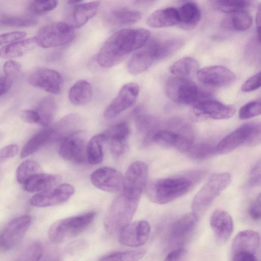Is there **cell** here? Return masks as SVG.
I'll use <instances>...</instances> for the list:
<instances>
[{"mask_svg":"<svg viewBox=\"0 0 261 261\" xmlns=\"http://www.w3.org/2000/svg\"><path fill=\"white\" fill-rule=\"evenodd\" d=\"M139 86L135 83H128L120 89L117 95L106 108L103 117L110 120L132 106L139 93Z\"/></svg>","mask_w":261,"mask_h":261,"instance_id":"obj_11","label":"cell"},{"mask_svg":"<svg viewBox=\"0 0 261 261\" xmlns=\"http://www.w3.org/2000/svg\"><path fill=\"white\" fill-rule=\"evenodd\" d=\"M20 116L28 123L40 124V117L35 110H24L20 112Z\"/></svg>","mask_w":261,"mask_h":261,"instance_id":"obj_52","label":"cell"},{"mask_svg":"<svg viewBox=\"0 0 261 261\" xmlns=\"http://www.w3.org/2000/svg\"><path fill=\"white\" fill-rule=\"evenodd\" d=\"M155 61H157L155 50L152 42L150 41L129 59L127 69L131 74H139L148 69Z\"/></svg>","mask_w":261,"mask_h":261,"instance_id":"obj_21","label":"cell"},{"mask_svg":"<svg viewBox=\"0 0 261 261\" xmlns=\"http://www.w3.org/2000/svg\"><path fill=\"white\" fill-rule=\"evenodd\" d=\"M145 253L144 250L115 252L100 257L98 261H139Z\"/></svg>","mask_w":261,"mask_h":261,"instance_id":"obj_40","label":"cell"},{"mask_svg":"<svg viewBox=\"0 0 261 261\" xmlns=\"http://www.w3.org/2000/svg\"><path fill=\"white\" fill-rule=\"evenodd\" d=\"M165 91L169 98L182 105L194 106L201 101L211 98L208 93L201 91L188 78H170L166 82Z\"/></svg>","mask_w":261,"mask_h":261,"instance_id":"obj_6","label":"cell"},{"mask_svg":"<svg viewBox=\"0 0 261 261\" xmlns=\"http://www.w3.org/2000/svg\"><path fill=\"white\" fill-rule=\"evenodd\" d=\"M55 0L33 1L29 5V10L35 14H43L54 10L58 5Z\"/></svg>","mask_w":261,"mask_h":261,"instance_id":"obj_45","label":"cell"},{"mask_svg":"<svg viewBox=\"0 0 261 261\" xmlns=\"http://www.w3.org/2000/svg\"><path fill=\"white\" fill-rule=\"evenodd\" d=\"M197 61L191 57H186L180 59L170 67V72L176 77L188 78L196 74L199 70Z\"/></svg>","mask_w":261,"mask_h":261,"instance_id":"obj_35","label":"cell"},{"mask_svg":"<svg viewBox=\"0 0 261 261\" xmlns=\"http://www.w3.org/2000/svg\"><path fill=\"white\" fill-rule=\"evenodd\" d=\"M85 135L80 130L60 141L58 153L65 161L82 164L87 160V143Z\"/></svg>","mask_w":261,"mask_h":261,"instance_id":"obj_9","label":"cell"},{"mask_svg":"<svg viewBox=\"0 0 261 261\" xmlns=\"http://www.w3.org/2000/svg\"><path fill=\"white\" fill-rule=\"evenodd\" d=\"M197 80L202 84L216 87L229 85L236 80V74L229 68L221 65L203 67L196 73Z\"/></svg>","mask_w":261,"mask_h":261,"instance_id":"obj_16","label":"cell"},{"mask_svg":"<svg viewBox=\"0 0 261 261\" xmlns=\"http://www.w3.org/2000/svg\"><path fill=\"white\" fill-rule=\"evenodd\" d=\"M36 45L34 38L21 40L2 46L0 49V56L4 59L20 57L31 50Z\"/></svg>","mask_w":261,"mask_h":261,"instance_id":"obj_33","label":"cell"},{"mask_svg":"<svg viewBox=\"0 0 261 261\" xmlns=\"http://www.w3.org/2000/svg\"><path fill=\"white\" fill-rule=\"evenodd\" d=\"M261 144V121L252 123L249 136L245 145L253 147Z\"/></svg>","mask_w":261,"mask_h":261,"instance_id":"obj_47","label":"cell"},{"mask_svg":"<svg viewBox=\"0 0 261 261\" xmlns=\"http://www.w3.org/2000/svg\"><path fill=\"white\" fill-rule=\"evenodd\" d=\"M20 69L21 65L15 61L10 60L5 63L3 67L4 74L0 78L1 96L10 89Z\"/></svg>","mask_w":261,"mask_h":261,"instance_id":"obj_34","label":"cell"},{"mask_svg":"<svg viewBox=\"0 0 261 261\" xmlns=\"http://www.w3.org/2000/svg\"><path fill=\"white\" fill-rule=\"evenodd\" d=\"M74 191L72 185L62 184L35 194L30 200V204L38 207L60 204L67 201L73 195Z\"/></svg>","mask_w":261,"mask_h":261,"instance_id":"obj_14","label":"cell"},{"mask_svg":"<svg viewBox=\"0 0 261 261\" xmlns=\"http://www.w3.org/2000/svg\"><path fill=\"white\" fill-rule=\"evenodd\" d=\"M224 20V25L232 30L243 32L247 30L252 23L251 15L246 11H241L229 14Z\"/></svg>","mask_w":261,"mask_h":261,"instance_id":"obj_38","label":"cell"},{"mask_svg":"<svg viewBox=\"0 0 261 261\" xmlns=\"http://www.w3.org/2000/svg\"><path fill=\"white\" fill-rule=\"evenodd\" d=\"M42 261H57V260L49 259V260H42Z\"/></svg>","mask_w":261,"mask_h":261,"instance_id":"obj_58","label":"cell"},{"mask_svg":"<svg viewBox=\"0 0 261 261\" xmlns=\"http://www.w3.org/2000/svg\"><path fill=\"white\" fill-rule=\"evenodd\" d=\"M187 256L188 252L184 247L178 248L170 252L164 261H186Z\"/></svg>","mask_w":261,"mask_h":261,"instance_id":"obj_51","label":"cell"},{"mask_svg":"<svg viewBox=\"0 0 261 261\" xmlns=\"http://www.w3.org/2000/svg\"><path fill=\"white\" fill-rule=\"evenodd\" d=\"M249 214L253 220H261V203L256 200L254 201L249 207Z\"/></svg>","mask_w":261,"mask_h":261,"instance_id":"obj_54","label":"cell"},{"mask_svg":"<svg viewBox=\"0 0 261 261\" xmlns=\"http://www.w3.org/2000/svg\"><path fill=\"white\" fill-rule=\"evenodd\" d=\"M249 184L251 186H261V159L252 169L249 176Z\"/></svg>","mask_w":261,"mask_h":261,"instance_id":"obj_50","label":"cell"},{"mask_svg":"<svg viewBox=\"0 0 261 261\" xmlns=\"http://www.w3.org/2000/svg\"><path fill=\"white\" fill-rule=\"evenodd\" d=\"M251 126L252 123L244 124L224 137L216 146L217 153L229 152L242 144L245 145Z\"/></svg>","mask_w":261,"mask_h":261,"instance_id":"obj_24","label":"cell"},{"mask_svg":"<svg viewBox=\"0 0 261 261\" xmlns=\"http://www.w3.org/2000/svg\"><path fill=\"white\" fill-rule=\"evenodd\" d=\"M19 151V147L16 144H9L3 147L0 151L1 161H5L15 156Z\"/></svg>","mask_w":261,"mask_h":261,"instance_id":"obj_53","label":"cell"},{"mask_svg":"<svg viewBox=\"0 0 261 261\" xmlns=\"http://www.w3.org/2000/svg\"><path fill=\"white\" fill-rule=\"evenodd\" d=\"M60 180V177L57 175L40 172L29 178L23 187L28 192L38 193L56 187Z\"/></svg>","mask_w":261,"mask_h":261,"instance_id":"obj_27","label":"cell"},{"mask_svg":"<svg viewBox=\"0 0 261 261\" xmlns=\"http://www.w3.org/2000/svg\"><path fill=\"white\" fill-rule=\"evenodd\" d=\"M129 134L128 124L124 121L115 123L101 133L105 143H107L111 153L118 156L124 153Z\"/></svg>","mask_w":261,"mask_h":261,"instance_id":"obj_20","label":"cell"},{"mask_svg":"<svg viewBox=\"0 0 261 261\" xmlns=\"http://www.w3.org/2000/svg\"><path fill=\"white\" fill-rule=\"evenodd\" d=\"M56 110L57 104L52 96H46L41 99L35 109L40 117L39 125H49L54 119Z\"/></svg>","mask_w":261,"mask_h":261,"instance_id":"obj_36","label":"cell"},{"mask_svg":"<svg viewBox=\"0 0 261 261\" xmlns=\"http://www.w3.org/2000/svg\"><path fill=\"white\" fill-rule=\"evenodd\" d=\"M261 115V100H252L243 106L239 116L241 119H248Z\"/></svg>","mask_w":261,"mask_h":261,"instance_id":"obj_46","label":"cell"},{"mask_svg":"<svg viewBox=\"0 0 261 261\" xmlns=\"http://www.w3.org/2000/svg\"><path fill=\"white\" fill-rule=\"evenodd\" d=\"M105 141L101 134L92 137L87 142L86 156L91 165L101 163L103 158V146Z\"/></svg>","mask_w":261,"mask_h":261,"instance_id":"obj_37","label":"cell"},{"mask_svg":"<svg viewBox=\"0 0 261 261\" xmlns=\"http://www.w3.org/2000/svg\"><path fill=\"white\" fill-rule=\"evenodd\" d=\"M178 10L173 7L158 9L147 18L148 25L153 28L172 27L178 24Z\"/></svg>","mask_w":261,"mask_h":261,"instance_id":"obj_29","label":"cell"},{"mask_svg":"<svg viewBox=\"0 0 261 261\" xmlns=\"http://www.w3.org/2000/svg\"><path fill=\"white\" fill-rule=\"evenodd\" d=\"M256 200L261 203V193L258 195Z\"/></svg>","mask_w":261,"mask_h":261,"instance_id":"obj_57","label":"cell"},{"mask_svg":"<svg viewBox=\"0 0 261 261\" xmlns=\"http://www.w3.org/2000/svg\"><path fill=\"white\" fill-rule=\"evenodd\" d=\"M27 35L23 31H13L3 34L0 36V44L7 45L22 40Z\"/></svg>","mask_w":261,"mask_h":261,"instance_id":"obj_49","label":"cell"},{"mask_svg":"<svg viewBox=\"0 0 261 261\" xmlns=\"http://www.w3.org/2000/svg\"><path fill=\"white\" fill-rule=\"evenodd\" d=\"M259 243L257 232L246 230L240 232L234 238L231 246V255L240 252L255 253Z\"/></svg>","mask_w":261,"mask_h":261,"instance_id":"obj_26","label":"cell"},{"mask_svg":"<svg viewBox=\"0 0 261 261\" xmlns=\"http://www.w3.org/2000/svg\"><path fill=\"white\" fill-rule=\"evenodd\" d=\"M192 184L190 179L185 177L158 179L150 187V199L157 204H166L187 193Z\"/></svg>","mask_w":261,"mask_h":261,"instance_id":"obj_5","label":"cell"},{"mask_svg":"<svg viewBox=\"0 0 261 261\" xmlns=\"http://www.w3.org/2000/svg\"><path fill=\"white\" fill-rule=\"evenodd\" d=\"M51 141H53L51 128L36 133L23 146L20 154V158L23 159L31 155Z\"/></svg>","mask_w":261,"mask_h":261,"instance_id":"obj_32","label":"cell"},{"mask_svg":"<svg viewBox=\"0 0 261 261\" xmlns=\"http://www.w3.org/2000/svg\"><path fill=\"white\" fill-rule=\"evenodd\" d=\"M251 3V1L245 0H222L215 1V5L220 11L231 14L246 10Z\"/></svg>","mask_w":261,"mask_h":261,"instance_id":"obj_42","label":"cell"},{"mask_svg":"<svg viewBox=\"0 0 261 261\" xmlns=\"http://www.w3.org/2000/svg\"><path fill=\"white\" fill-rule=\"evenodd\" d=\"M197 220V216L192 213L185 215L175 221L169 231V245L174 249L184 247L185 243L194 231Z\"/></svg>","mask_w":261,"mask_h":261,"instance_id":"obj_17","label":"cell"},{"mask_svg":"<svg viewBox=\"0 0 261 261\" xmlns=\"http://www.w3.org/2000/svg\"><path fill=\"white\" fill-rule=\"evenodd\" d=\"M232 261H257L255 253L240 252L231 255Z\"/></svg>","mask_w":261,"mask_h":261,"instance_id":"obj_55","label":"cell"},{"mask_svg":"<svg viewBox=\"0 0 261 261\" xmlns=\"http://www.w3.org/2000/svg\"><path fill=\"white\" fill-rule=\"evenodd\" d=\"M96 216L94 211L61 219L51 224L48 231L51 242L60 243L84 231Z\"/></svg>","mask_w":261,"mask_h":261,"instance_id":"obj_3","label":"cell"},{"mask_svg":"<svg viewBox=\"0 0 261 261\" xmlns=\"http://www.w3.org/2000/svg\"><path fill=\"white\" fill-rule=\"evenodd\" d=\"M179 27L185 30H191L198 25L200 21L201 13L196 3L188 2L182 5L178 10Z\"/></svg>","mask_w":261,"mask_h":261,"instance_id":"obj_28","label":"cell"},{"mask_svg":"<svg viewBox=\"0 0 261 261\" xmlns=\"http://www.w3.org/2000/svg\"><path fill=\"white\" fill-rule=\"evenodd\" d=\"M150 35V32L143 28L124 29L115 32L100 48L97 63L106 68L117 65L128 54L144 46Z\"/></svg>","mask_w":261,"mask_h":261,"instance_id":"obj_1","label":"cell"},{"mask_svg":"<svg viewBox=\"0 0 261 261\" xmlns=\"http://www.w3.org/2000/svg\"><path fill=\"white\" fill-rule=\"evenodd\" d=\"M189 152L190 156L193 159L203 160L217 153L216 146L209 143H201L193 145Z\"/></svg>","mask_w":261,"mask_h":261,"instance_id":"obj_44","label":"cell"},{"mask_svg":"<svg viewBox=\"0 0 261 261\" xmlns=\"http://www.w3.org/2000/svg\"><path fill=\"white\" fill-rule=\"evenodd\" d=\"M42 172L40 164L36 161L28 159L21 162L18 166L16 172L17 182L21 185L34 175Z\"/></svg>","mask_w":261,"mask_h":261,"instance_id":"obj_39","label":"cell"},{"mask_svg":"<svg viewBox=\"0 0 261 261\" xmlns=\"http://www.w3.org/2000/svg\"><path fill=\"white\" fill-rule=\"evenodd\" d=\"M92 184L97 189L110 193L121 192L124 176L118 170L110 167L97 169L91 175Z\"/></svg>","mask_w":261,"mask_h":261,"instance_id":"obj_15","label":"cell"},{"mask_svg":"<svg viewBox=\"0 0 261 261\" xmlns=\"http://www.w3.org/2000/svg\"><path fill=\"white\" fill-rule=\"evenodd\" d=\"M31 222L32 218L28 215L19 216L10 220L1 234V249L9 250L17 246L24 237Z\"/></svg>","mask_w":261,"mask_h":261,"instance_id":"obj_10","label":"cell"},{"mask_svg":"<svg viewBox=\"0 0 261 261\" xmlns=\"http://www.w3.org/2000/svg\"><path fill=\"white\" fill-rule=\"evenodd\" d=\"M236 112L234 106L224 104L212 98L198 102L192 109L193 115L199 120L228 119L232 117Z\"/></svg>","mask_w":261,"mask_h":261,"instance_id":"obj_12","label":"cell"},{"mask_svg":"<svg viewBox=\"0 0 261 261\" xmlns=\"http://www.w3.org/2000/svg\"><path fill=\"white\" fill-rule=\"evenodd\" d=\"M33 86L48 93L58 94L61 92V76L57 71L48 68H40L33 71L28 77Z\"/></svg>","mask_w":261,"mask_h":261,"instance_id":"obj_18","label":"cell"},{"mask_svg":"<svg viewBox=\"0 0 261 261\" xmlns=\"http://www.w3.org/2000/svg\"><path fill=\"white\" fill-rule=\"evenodd\" d=\"M93 88L88 81L81 80L75 82L70 88L68 98L75 106H83L88 103L93 96Z\"/></svg>","mask_w":261,"mask_h":261,"instance_id":"obj_31","label":"cell"},{"mask_svg":"<svg viewBox=\"0 0 261 261\" xmlns=\"http://www.w3.org/2000/svg\"><path fill=\"white\" fill-rule=\"evenodd\" d=\"M230 181L231 175L227 172L211 176L194 197L191 204L192 213L198 218L200 217Z\"/></svg>","mask_w":261,"mask_h":261,"instance_id":"obj_4","label":"cell"},{"mask_svg":"<svg viewBox=\"0 0 261 261\" xmlns=\"http://www.w3.org/2000/svg\"><path fill=\"white\" fill-rule=\"evenodd\" d=\"M210 225L218 244L225 243L231 236L233 229V222L231 216L226 211L215 210L210 218Z\"/></svg>","mask_w":261,"mask_h":261,"instance_id":"obj_22","label":"cell"},{"mask_svg":"<svg viewBox=\"0 0 261 261\" xmlns=\"http://www.w3.org/2000/svg\"><path fill=\"white\" fill-rule=\"evenodd\" d=\"M141 17V13L138 10L125 7H117L111 9L108 12L107 20L113 26L121 27L135 23Z\"/></svg>","mask_w":261,"mask_h":261,"instance_id":"obj_30","label":"cell"},{"mask_svg":"<svg viewBox=\"0 0 261 261\" xmlns=\"http://www.w3.org/2000/svg\"><path fill=\"white\" fill-rule=\"evenodd\" d=\"M37 23V20L32 17L7 16L1 18L2 25L10 27H30Z\"/></svg>","mask_w":261,"mask_h":261,"instance_id":"obj_43","label":"cell"},{"mask_svg":"<svg viewBox=\"0 0 261 261\" xmlns=\"http://www.w3.org/2000/svg\"><path fill=\"white\" fill-rule=\"evenodd\" d=\"M82 119L76 113H70L62 117L53 127V141H61L72 134L80 131Z\"/></svg>","mask_w":261,"mask_h":261,"instance_id":"obj_25","label":"cell"},{"mask_svg":"<svg viewBox=\"0 0 261 261\" xmlns=\"http://www.w3.org/2000/svg\"><path fill=\"white\" fill-rule=\"evenodd\" d=\"M140 199V197L121 192L113 200L105 216L103 223L107 231L111 233L120 232L130 223Z\"/></svg>","mask_w":261,"mask_h":261,"instance_id":"obj_2","label":"cell"},{"mask_svg":"<svg viewBox=\"0 0 261 261\" xmlns=\"http://www.w3.org/2000/svg\"><path fill=\"white\" fill-rule=\"evenodd\" d=\"M150 226L145 220L129 223L120 231L119 241L125 246L133 247L145 244L149 236Z\"/></svg>","mask_w":261,"mask_h":261,"instance_id":"obj_19","label":"cell"},{"mask_svg":"<svg viewBox=\"0 0 261 261\" xmlns=\"http://www.w3.org/2000/svg\"><path fill=\"white\" fill-rule=\"evenodd\" d=\"M152 141L166 147L175 148L181 152H189L193 145L191 128L184 125L179 132L158 130L153 134Z\"/></svg>","mask_w":261,"mask_h":261,"instance_id":"obj_8","label":"cell"},{"mask_svg":"<svg viewBox=\"0 0 261 261\" xmlns=\"http://www.w3.org/2000/svg\"><path fill=\"white\" fill-rule=\"evenodd\" d=\"M261 87V71L249 77L241 85V89L244 92L254 91Z\"/></svg>","mask_w":261,"mask_h":261,"instance_id":"obj_48","label":"cell"},{"mask_svg":"<svg viewBox=\"0 0 261 261\" xmlns=\"http://www.w3.org/2000/svg\"><path fill=\"white\" fill-rule=\"evenodd\" d=\"M67 3L73 7L70 24L75 29L81 28L93 17L97 13L100 5L99 1L84 3L72 1H68Z\"/></svg>","mask_w":261,"mask_h":261,"instance_id":"obj_23","label":"cell"},{"mask_svg":"<svg viewBox=\"0 0 261 261\" xmlns=\"http://www.w3.org/2000/svg\"><path fill=\"white\" fill-rule=\"evenodd\" d=\"M43 251L41 243L35 241L29 244L13 261H40Z\"/></svg>","mask_w":261,"mask_h":261,"instance_id":"obj_41","label":"cell"},{"mask_svg":"<svg viewBox=\"0 0 261 261\" xmlns=\"http://www.w3.org/2000/svg\"><path fill=\"white\" fill-rule=\"evenodd\" d=\"M148 168L143 161H135L128 167L124 176L122 191L140 197L148 179Z\"/></svg>","mask_w":261,"mask_h":261,"instance_id":"obj_13","label":"cell"},{"mask_svg":"<svg viewBox=\"0 0 261 261\" xmlns=\"http://www.w3.org/2000/svg\"><path fill=\"white\" fill-rule=\"evenodd\" d=\"M75 35V28L68 22H54L40 28L34 37L43 48L55 47L68 44Z\"/></svg>","mask_w":261,"mask_h":261,"instance_id":"obj_7","label":"cell"},{"mask_svg":"<svg viewBox=\"0 0 261 261\" xmlns=\"http://www.w3.org/2000/svg\"><path fill=\"white\" fill-rule=\"evenodd\" d=\"M255 22L257 39L261 43V2L258 4L257 6Z\"/></svg>","mask_w":261,"mask_h":261,"instance_id":"obj_56","label":"cell"}]
</instances>
